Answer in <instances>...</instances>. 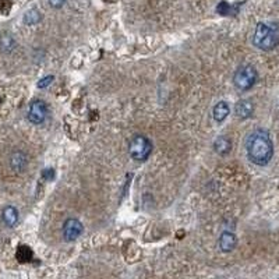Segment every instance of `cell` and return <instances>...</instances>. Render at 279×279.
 Wrapping results in <instances>:
<instances>
[{
	"instance_id": "obj_6",
	"label": "cell",
	"mask_w": 279,
	"mask_h": 279,
	"mask_svg": "<svg viewBox=\"0 0 279 279\" xmlns=\"http://www.w3.org/2000/svg\"><path fill=\"white\" fill-rule=\"evenodd\" d=\"M84 230V226L75 218H69L63 225V237L66 242H74L80 237Z\"/></svg>"
},
{
	"instance_id": "obj_7",
	"label": "cell",
	"mask_w": 279,
	"mask_h": 279,
	"mask_svg": "<svg viewBox=\"0 0 279 279\" xmlns=\"http://www.w3.org/2000/svg\"><path fill=\"white\" fill-rule=\"evenodd\" d=\"M234 113L242 120L249 119L254 113V105L250 99H240L234 106Z\"/></svg>"
},
{
	"instance_id": "obj_9",
	"label": "cell",
	"mask_w": 279,
	"mask_h": 279,
	"mask_svg": "<svg viewBox=\"0 0 279 279\" xmlns=\"http://www.w3.org/2000/svg\"><path fill=\"white\" fill-rule=\"evenodd\" d=\"M20 215H18V209L13 207V205H7L2 211V221L7 228H14L15 225L18 224Z\"/></svg>"
},
{
	"instance_id": "obj_12",
	"label": "cell",
	"mask_w": 279,
	"mask_h": 279,
	"mask_svg": "<svg viewBox=\"0 0 279 279\" xmlns=\"http://www.w3.org/2000/svg\"><path fill=\"white\" fill-rule=\"evenodd\" d=\"M214 150L216 154L222 155V156L228 155L230 152V150H232V143H230V140L228 138V137H225V135L218 137L214 143Z\"/></svg>"
},
{
	"instance_id": "obj_11",
	"label": "cell",
	"mask_w": 279,
	"mask_h": 279,
	"mask_svg": "<svg viewBox=\"0 0 279 279\" xmlns=\"http://www.w3.org/2000/svg\"><path fill=\"white\" fill-rule=\"evenodd\" d=\"M230 113V108L229 105L226 104L225 101H221L218 104L214 106V110H212V116H214L215 122L218 123H222Z\"/></svg>"
},
{
	"instance_id": "obj_13",
	"label": "cell",
	"mask_w": 279,
	"mask_h": 279,
	"mask_svg": "<svg viewBox=\"0 0 279 279\" xmlns=\"http://www.w3.org/2000/svg\"><path fill=\"white\" fill-rule=\"evenodd\" d=\"M15 46H17V42L10 34H3L0 36V52L2 53L9 55L15 49Z\"/></svg>"
},
{
	"instance_id": "obj_2",
	"label": "cell",
	"mask_w": 279,
	"mask_h": 279,
	"mask_svg": "<svg viewBox=\"0 0 279 279\" xmlns=\"http://www.w3.org/2000/svg\"><path fill=\"white\" fill-rule=\"evenodd\" d=\"M253 45L264 52L274 50L279 45L278 21H260L253 34Z\"/></svg>"
},
{
	"instance_id": "obj_1",
	"label": "cell",
	"mask_w": 279,
	"mask_h": 279,
	"mask_svg": "<svg viewBox=\"0 0 279 279\" xmlns=\"http://www.w3.org/2000/svg\"><path fill=\"white\" fill-rule=\"evenodd\" d=\"M246 151L249 160L257 166H267L274 156V143L268 131L257 129L246 138Z\"/></svg>"
},
{
	"instance_id": "obj_5",
	"label": "cell",
	"mask_w": 279,
	"mask_h": 279,
	"mask_svg": "<svg viewBox=\"0 0 279 279\" xmlns=\"http://www.w3.org/2000/svg\"><path fill=\"white\" fill-rule=\"evenodd\" d=\"M48 105L41 99H35L30 104L28 108V120L32 125H42L48 117Z\"/></svg>"
},
{
	"instance_id": "obj_8",
	"label": "cell",
	"mask_w": 279,
	"mask_h": 279,
	"mask_svg": "<svg viewBox=\"0 0 279 279\" xmlns=\"http://www.w3.org/2000/svg\"><path fill=\"white\" fill-rule=\"evenodd\" d=\"M28 165V156L23 151H14L10 156V166L15 173L24 172L25 168Z\"/></svg>"
},
{
	"instance_id": "obj_18",
	"label": "cell",
	"mask_w": 279,
	"mask_h": 279,
	"mask_svg": "<svg viewBox=\"0 0 279 279\" xmlns=\"http://www.w3.org/2000/svg\"><path fill=\"white\" fill-rule=\"evenodd\" d=\"M42 176H44V179L46 180H53V177H55V170L52 169V168L45 169L44 172H42Z\"/></svg>"
},
{
	"instance_id": "obj_15",
	"label": "cell",
	"mask_w": 279,
	"mask_h": 279,
	"mask_svg": "<svg viewBox=\"0 0 279 279\" xmlns=\"http://www.w3.org/2000/svg\"><path fill=\"white\" fill-rule=\"evenodd\" d=\"M31 258H32V251H31L30 247L25 246V244H21L18 250H17V260L20 263H28Z\"/></svg>"
},
{
	"instance_id": "obj_17",
	"label": "cell",
	"mask_w": 279,
	"mask_h": 279,
	"mask_svg": "<svg viewBox=\"0 0 279 279\" xmlns=\"http://www.w3.org/2000/svg\"><path fill=\"white\" fill-rule=\"evenodd\" d=\"M48 3H49L50 7H53V9H62V7L65 6L66 0H48Z\"/></svg>"
},
{
	"instance_id": "obj_4",
	"label": "cell",
	"mask_w": 279,
	"mask_h": 279,
	"mask_svg": "<svg viewBox=\"0 0 279 279\" xmlns=\"http://www.w3.org/2000/svg\"><path fill=\"white\" fill-rule=\"evenodd\" d=\"M129 152L130 156L134 161L138 162H144L150 158L151 152H152V143L147 138L145 135L137 134L134 135L129 144Z\"/></svg>"
},
{
	"instance_id": "obj_14",
	"label": "cell",
	"mask_w": 279,
	"mask_h": 279,
	"mask_svg": "<svg viewBox=\"0 0 279 279\" xmlns=\"http://www.w3.org/2000/svg\"><path fill=\"white\" fill-rule=\"evenodd\" d=\"M42 20V14L38 9H31L24 14V23L27 25H35L41 23Z\"/></svg>"
},
{
	"instance_id": "obj_3",
	"label": "cell",
	"mask_w": 279,
	"mask_h": 279,
	"mask_svg": "<svg viewBox=\"0 0 279 279\" xmlns=\"http://www.w3.org/2000/svg\"><path fill=\"white\" fill-rule=\"evenodd\" d=\"M258 80V73L255 70L254 66L246 65L242 66L236 70L233 75V84L234 87L240 91H249L251 90Z\"/></svg>"
},
{
	"instance_id": "obj_10",
	"label": "cell",
	"mask_w": 279,
	"mask_h": 279,
	"mask_svg": "<svg viewBox=\"0 0 279 279\" xmlns=\"http://www.w3.org/2000/svg\"><path fill=\"white\" fill-rule=\"evenodd\" d=\"M220 249L221 251L224 253H230L233 251L236 244H237V239H236V234L232 233V232H224V233L220 236Z\"/></svg>"
},
{
	"instance_id": "obj_16",
	"label": "cell",
	"mask_w": 279,
	"mask_h": 279,
	"mask_svg": "<svg viewBox=\"0 0 279 279\" xmlns=\"http://www.w3.org/2000/svg\"><path fill=\"white\" fill-rule=\"evenodd\" d=\"M53 80H55V77H53V75H46V77H44V78H41V80L38 81L36 87H38V88H41V90L48 88V87H49V85L53 83Z\"/></svg>"
}]
</instances>
